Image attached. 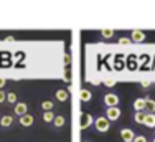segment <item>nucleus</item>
Wrapping results in <instances>:
<instances>
[{
    "label": "nucleus",
    "instance_id": "nucleus-18",
    "mask_svg": "<svg viewBox=\"0 0 155 142\" xmlns=\"http://www.w3.org/2000/svg\"><path fill=\"white\" fill-rule=\"evenodd\" d=\"M134 119H135V122H137V124H143V119H145V111H142V113H135Z\"/></svg>",
    "mask_w": 155,
    "mask_h": 142
},
{
    "label": "nucleus",
    "instance_id": "nucleus-16",
    "mask_svg": "<svg viewBox=\"0 0 155 142\" xmlns=\"http://www.w3.org/2000/svg\"><path fill=\"white\" fill-rule=\"evenodd\" d=\"M56 116L53 114V111H48V113H43V121L45 122H53Z\"/></svg>",
    "mask_w": 155,
    "mask_h": 142
},
{
    "label": "nucleus",
    "instance_id": "nucleus-23",
    "mask_svg": "<svg viewBox=\"0 0 155 142\" xmlns=\"http://www.w3.org/2000/svg\"><path fill=\"white\" fill-rule=\"evenodd\" d=\"M5 101H7V93H3L0 89V103H5Z\"/></svg>",
    "mask_w": 155,
    "mask_h": 142
},
{
    "label": "nucleus",
    "instance_id": "nucleus-28",
    "mask_svg": "<svg viewBox=\"0 0 155 142\" xmlns=\"http://www.w3.org/2000/svg\"><path fill=\"white\" fill-rule=\"evenodd\" d=\"M152 142H155V137H153V140H152Z\"/></svg>",
    "mask_w": 155,
    "mask_h": 142
},
{
    "label": "nucleus",
    "instance_id": "nucleus-25",
    "mask_svg": "<svg viewBox=\"0 0 155 142\" xmlns=\"http://www.w3.org/2000/svg\"><path fill=\"white\" fill-rule=\"evenodd\" d=\"M140 86H142V88H147V86H150V81H149V79L142 81V83H140Z\"/></svg>",
    "mask_w": 155,
    "mask_h": 142
},
{
    "label": "nucleus",
    "instance_id": "nucleus-11",
    "mask_svg": "<svg viewBox=\"0 0 155 142\" xmlns=\"http://www.w3.org/2000/svg\"><path fill=\"white\" fill-rule=\"evenodd\" d=\"M79 99L83 101V103H89V101L93 99V94H91L89 89H81L79 91Z\"/></svg>",
    "mask_w": 155,
    "mask_h": 142
},
{
    "label": "nucleus",
    "instance_id": "nucleus-4",
    "mask_svg": "<svg viewBox=\"0 0 155 142\" xmlns=\"http://www.w3.org/2000/svg\"><path fill=\"white\" fill-rule=\"evenodd\" d=\"M106 117H107V121H117V119L120 117V109L119 107H107V111H106Z\"/></svg>",
    "mask_w": 155,
    "mask_h": 142
},
{
    "label": "nucleus",
    "instance_id": "nucleus-17",
    "mask_svg": "<svg viewBox=\"0 0 155 142\" xmlns=\"http://www.w3.org/2000/svg\"><path fill=\"white\" fill-rule=\"evenodd\" d=\"M53 101H43L41 103V107H43V111H45V113H48V111H53Z\"/></svg>",
    "mask_w": 155,
    "mask_h": 142
},
{
    "label": "nucleus",
    "instance_id": "nucleus-26",
    "mask_svg": "<svg viewBox=\"0 0 155 142\" xmlns=\"http://www.w3.org/2000/svg\"><path fill=\"white\" fill-rule=\"evenodd\" d=\"M5 84H7V81L3 79V78H0V89H2V88H3V86H5Z\"/></svg>",
    "mask_w": 155,
    "mask_h": 142
},
{
    "label": "nucleus",
    "instance_id": "nucleus-19",
    "mask_svg": "<svg viewBox=\"0 0 155 142\" xmlns=\"http://www.w3.org/2000/svg\"><path fill=\"white\" fill-rule=\"evenodd\" d=\"M7 103L17 104V94H15V93H7Z\"/></svg>",
    "mask_w": 155,
    "mask_h": 142
},
{
    "label": "nucleus",
    "instance_id": "nucleus-15",
    "mask_svg": "<svg viewBox=\"0 0 155 142\" xmlns=\"http://www.w3.org/2000/svg\"><path fill=\"white\" fill-rule=\"evenodd\" d=\"M64 117H63V116H56V117H54V121H53V126L54 127H63V126H64Z\"/></svg>",
    "mask_w": 155,
    "mask_h": 142
},
{
    "label": "nucleus",
    "instance_id": "nucleus-8",
    "mask_svg": "<svg viewBox=\"0 0 155 142\" xmlns=\"http://www.w3.org/2000/svg\"><path fill=\"white\" fill-rule=\"evenodd\" d=\"M15 114L17 116H25V114H28V106L25 103H17L15 104Z\"/></svg>",
    "mask_w": 155,
    "mask_h": 142
},
{
    "label": "nucleus",
    "instance_id": "nucleus-7",
    "mask_svg": "<svg viewBox=\"0 0 155 142\" xmlns=\"http://www.w3.org/2000/svg\"><path fill=\"white\" fill-rule=\"evenodd\" d=\"M143 126H145V127H150V129L155 127V114H153V113H145Z\"/></svg>",
    "mask_w": 155,
    "mask_h": 142
},
{
    "label": "nucleus",
    "instance_id": "nucleus-27",
    "mask_svg": "<svg viewBox=\"0 0 155 142\" xmlns=\"http://www.w3.org/2000/svg\"><path fill=\"white\" fill-rule=\"evenodd\" d=\"M5 42H15V36H7Z\"/></svg>",
    "mask_w": 155,
    "mask_h": 142
},
{
    "label": "nucleus",
    "instance_id": "nucleus-22",
    "mask_svg": "<svg viewBox=\"0 0 155 142\" xmlns=\"http://www.w3.org/2000/svg\"><path fill=\"white\" fill-rule=\"evenodd\" d=\"M134 142H147V137L145 136H135Z\"/></svg>",
    "mask_w": 155,
    "mask_h": 142
},
{
    "label": "nucleus",
    "instance_id": "nucleus-2",
    "mask_svg": "<svg viewBox=\"0 0 155 142\" xmlns=\"http://www.w3.org/2000/svg\"><path fill=\"white\" fill-rule=\"evenodd\" d=\"M93 124H94V117H93V114H89V113H83V116H81V122H79V127H81V129H87V127H91Z\"/></svg>",
    "mask_w": 155,
    "mask_h": 142
},
{
    "label": "nucleus",
    "instance_id": "nucleus-12",
    "mask_svg": "<svg viewBox=\"0 0 155 142\" xmlns=\"http://www.w3.org/2000/svg\"><path fill=\"white\" fill-rule=\"evenodd\" d=\"M54 96H56V99L61 101V103H64V101L69 99V94H68V91H66V89H58Z\"/></svg>",
    "mask_w": 155,
    "mask_h": 142
},
{
    "label": "nucleus",
    "instance_id": "nucleus-24",
    "mask_svg": "<svg viewBox=\"0 0 155 142\" xmlns=\"http://www.w3.org/2000/svg\"><path fill=\"white\" fill-rule=\"evenodd\" d=\"M119 43L120 45H129L130 43V38H119Z\"/></svg>",
    "mask_w": 155,
    "mask_h": 142
},
{
    "label": "nucleus",
    "instance_id": "nucleus-1",
    "mask_svg": "<svg viewBox=\"0 0 155 142\" xmlns=\"http://www.w3.org/2000/svg\"><path fill=\"white\" fill-rule=\"evenodd\" d=\"M94 127H96L97 132H107V130L110 129V122L107 121L106 116H102V117L94 119Z\"/></svg>",
    "mask_w": 155,
    "mask_h": 142
},
{
    "label": "nucleus",
    "instance_id": "nucleus-13",
    "mask_svg": "<svg viewBox=\"0 0 155 142\" xmlns=\"http://www.w3.org/2000/svg\"><path fill=\"white\" fill-rule=\"evenodd\" d=\"M12 124H13V117H12V116H3V117L0 119V126H2V127H10Z\"/></svg>",
    "mask_w": 155,
    "mask_h": 142
},
{
    "label": "nucleus",
    "instance_id": "nucleus-3",
    "mask_svg": "<svg viewBox=\"0 0 155 142\" xmlns=\"http://www.w3.org/2000/svg\"><path fill=\"white\" fill-rule=\"evenodd\" d=\"M104 104L107 107H117V104H119V96L114 94V93H107V94L104 96Z\"/></svg>",
    "mask_w": 155,
    "mask_h": 142
},
{
    "label": "nucleus",
    "instance_id": "nucleus-6",
    "mask_svg": "<svg viewBox=\"0 0 155 142\" xmlns=\"http://www.w3.org/2000/svg\"><path fill=\"white\" fill-rule=\"evenodd\" d=\"M130 40L135 42V43H140V42L145 40V33H143L142 30H132L130 32Z\"/></svg>",
    "mask_w": 155,
    "mask_h": 142
},
{
    "label": "nucleus",
    "instance_id": "nucleus-10",
    "mask_svg": "<svg viewBox=\"0 0 155 142\" xmlns=\"http://www.w3.org/2000/svg\"><path fill=\"white\" fill-rule=\"evenodd\" d=\"M134 109L135 113H142V111H145V99L143 98H137L134 101Z\"/></svg>",
    "mask_w": 155,
    "mask_h": 142
},
{
    "label": "nucleus",
    "instance_id": "nucleus-5",
    "mask_svg": "<svg viewBox=\"0 0 155 142\" xmlns=\"http://www.w3.org/2000/svg\"><path fill=\"white\" fill-rule=\"evenodd\" d=\"M120 139H122L124 142H134L135 139V134L132 129H122L120 130Z\"/></svg>",
    "mask_w": 155,
    "mask_h": 142
},
{
    "label": "nucleus",
    "instance_id": "nucleus-9",
    "mask_svg": "<svg viewBox=\"0 0 155 142\" xmlns=\"http://www.w3.org/2000/svg\"><path fill=\"white\" fill-rule=\"evenodd\" d=\"M33 122H35V119H33L31 114H25V116H21V117H20V124L23 126V127H30Z\"/></svg>",
    "mask_w": 155,
    "mask_h": 142
},
{
    "label": "nucleus",
    "instance_id": "nucleus-21",
    "mask_svg": "<svg viewBox=\"0 0 155 142\" xmlns=\"http://www.w3.org/2000/svg\"><path fill=\"white\" fill-rule=\"evenodd\" d=\"M117 81L114 79V78H106L104 79V86H107V88H112V86H116Z\"/></svg>",
    "mask_w": 155,
    "mask_h": 142
},
{
    "label": "nucleus",
    "instance_id": "nucleus-20",
    "mask_svg": "<svg viewBox=\"0 0 155 142\" xmlns=\"http://www.w3.org/2000/svg\"><path fill=\"white\" fill-rule=\"evenodd\" d=\"M101 35H102V38H110V36L114 35V30L112 28H106V30L101 32Z\"/></svg>",
    "mask_w": 155,
    "mask_h": 142
},
{
    "label": "nucleus",
    "instance_id": "nucleus-14",
    "mask_svg": "<svg viewBox=\"0 0 155 142\" xmlns=\"http://www.w3.org/2000/svg\"><path fill=\"white\" fill-rule=\"evenodd\" d=\"M145 113H155V101L147 98L145 99Z\"/></svg>",
    "mask_w": 155,
    "mask_h": 142
},
{
    "label": "nucleus",
    "instance_id": "nucleus-29",
    "mask_svg": "<svg viewBox=\"0 0 155 142\" xmlns=\"http://www.w3.org/2000/svg\"><path fill=\"white\" fill-rule=\"evenodd\" d=\"M84 142H89V140H84Z\"/></svg>",
    "mask_w": 155,
    "mask_h": 142
}]
</instances>
